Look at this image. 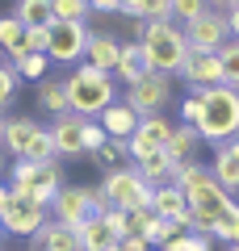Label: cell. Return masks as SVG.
Instances as JSON below:
<instances>
[{
    "instance_id": "cell-32",
    "label": "cell",
    "mask_w": 239,
    "mask_h": 251,
    "mask_svg": "<svg viewBox=\"0 0 239 251\" xmlns=\"http://www.w3.org/2000/svg\"><path fill=\"white\" fill-rule=\"evenodd\" d=\"M218 63H222V84L227 88H239V42H227L218 50Z\"/></svg>"
},
{
    "instance_id": "cell-31",
    "label": "cell",
    "mask_w": 239,
    "mask_h": 251,
    "mask_svg": "<svg viewBox=\"0 0 239 251\" xmlns=\"http://www.w3.org/2000/svg\"><path fill=\"white\" fill-rule=\"evenodd\" d=\"M21 159H30V163H55V159H59V151H55V143H51V130H42V134L26 147Z\"/></svg>"
},
{
    "instance_id": "cell-9",
    "label": "cell",
    "mask_w": 239,
    "mask_h": 251,
    "mask_svg": "<svg viewBox=\"0 0 239 251\" xmlns=\"http://www.w3.org/2000/svg\"><path fill=\"white\" fill-rule=\"evenodd\" d=\"M185 42L189 50H222V46L231 42V29H227V13L222 9H206L197 21H189L185 29Z\"/></svg>"
},
{
    "instance_id": "cell-27",
    "label": "cell",
    "mask_w": 239,
    "mask_h": 251,
    "mask_svg": "<svg viewBox=\"0 0 239 251\" xmlns=\"http://www.w3.org/2000/svg\"><path fill=\"white\" fill-rule=\"evenodd\" d=\"M46 63H51L46 54H30V50H26L21 59H13L9 67L17 72V80H34V84H42V80H46Z\"/></svg>"
},
{
    "instance_id": "cell-50",
    "label": "cell",
    "mask_w": 239,
    "mask_h": 251,
    "mask_svg": "<svg viewBox=\"0 0 239 251\" xmlns=\"http://www.w3.org/2000/svg\"><path fill=\"white\" fill-rule=\"evenodd\" d=\"M0 126H4V113H0Z\"/></svg>"
},
{
    "instance_id": "cell-16",
    "label": "cell",
    "mask_w": 239,
    "mask_h": 251,
    "mask_svg": "<svg viewBox=\"0 0 239 251\" xmlns=\"http://www.w3.org/2000/svg\"><path fill=\"white\" fill-rule=\"evenodd\" d=\"M118 54H122V42H118L114 34H101V29H92V34H89V50H84V63H89V67L114 75Z\"/></svg>"
},
{
    "instance_id": "cell-20",
    "label": "cell",
    "mask_w": 239,
    "mask_h": 251,
    "mask_svg": "<svg viewBox=\"0 0 239 251\" xmlns=\"http://www.w3.org/2000/svg\"><path fill=\"white\" fill-rule=\"evenodd\" d=\"M97 122H101V130H105L109 138H122V143H126V138L134 134V126H139V113H134V109H126L122 100H114V105H109Z\"/></svg>"
},
{
    "instance_id": "cell-30",
    "label": "cell",
    "mask_w": 239,
    "mask_h": 251,
    "mask_svg": "<svg viewBox=\"0 0 239 251\" xmlns=\"http://www.w3.org/2000/svg\"><path fill=\"white\" fill-rule=\"evenodd\" d=\"M159 251H214V239H206V234H197V230H185V234H177V239H168Z\"/></svg>"
},
{
    "instance_id": "cell-35",
    "label": "cell",
    "mask_w": 239,
    "mask_h": 251,
    "mask_svg": "<svg viewBox=\"0 0 239 251\" xmlns=\"http://www.w3.org/2000/svg\"><path fill=\"white\" fill-rule=\"evenodd\" d=\"M206 9H210L206 0H172V21H180V29H185L189 21H197Z\"/></svg>"
},
{
    "instance_id": "cell-2",
    "label": "cell",
    "mask_w": 239,
    "mask_h": 251,
    "mask_svg": "<svg viewBox=\"0 0 239 251\" xmlns=\"http://www.w3.org/2000/svg\"><path fill=\"white\" fill-rule=\"evenodd\" d=\"M193 97H202V122H197V138L202 143H231L239 134V88L227 84H202L193 88Z\"/></svg>"
},
{
    "instance_id": "cell-45",
    "label": "cell",
    "mask_w": 239,
    "mask_h": 251,
    "mask_svg": "<svg viewBox=\"0 0 239 251\" xmlns=\"http://www.w3.org/2000/svg\"><path fill=\"white\" fill-rule=\"evenodd\" d=\"M4 201H9V184L0 180V209H4Z\"/></svg>"
},
{
    "instance_id": "cell-52",
    "label": "cell",
    "mask_w": 239,
    "mask_h": 251,
    "mask_svg": "<svg viewBox=\"0 0 239 251\" xmlns=\"http://www.w3.org/2000/svg\"><path fill=\"white\" fill-rule=\"evenodd\" d=\"M0 54H4V50H0Z\"/></svg>"
},
{
    "instance_id": "cell-18",
    "label": "cell",
    "mask_w": 239,
    "mask_h": 251,
    "mask_svg": "<svg viewBox=\"0 0 239 251\" xmlns=\"http://www.w3.org/2000/svg\"><path fill=\"white\" fill-rule=\"evenodd\" d=\"M80 130H84V117L80 113H63V117L51 122V143L59 151V159L63 155H84L80 151Z\"/></svg>"
},
{
    "instance_id": "cell-15",
    "label": "cell",
    "mask_w": 239,
    "mask_h": 251,
    "mask_svg": "<svg viewBox=\"0 0 239 251\" xmlns=\"http://www.w3.org/2000/svg\"><path fill=\"white\" fill-rule=\"evenodd\" d=\"M151 214L172 218V222L189 226V197H185V188H177V184H155V193H151Z\"/></svg>"
},
{
    "instance_id": "cell-11",
    "label": "cell",
    "mask_w": 239,
    "mask_h": 251,
    "mask_svg": "<svg viewBox=\"0 0 239 251\" xmlns=\"http://www.w3.org/2000/svg\"><path fill=\"white\" fill-rule=\"evenodd\" d=\"M180 75H185L193 88H202V84H222L218 50H189L185 63H180Z\"/></svg>"
},
{
    "instance_id": "cell-41",
    "label": "cell",
    "mask_w": 239,
    "mask_h": 251,
    "mask_svg": "<svg viewBox=\"0 0 239 251\" xmlns=\"http://www.w3.org/2000/svg\"><path fill=\"white\" fill-rule=\"evenodd\" d=\"M114 251H151L147 239H139V234H122V239L114 243Z\"/></svg>"
},
{
    "instance_id": "cell-33",
    "label": "cell",
    "mask_w": 239,
    "mask_h": 251,
    "mask_svg": "<svg viewBox=\"0 0 239 251\" xmlns=\"http://www.w3.org/2000/svg\"><path fill=\"white\" fill-rule=\"evenodd\" d=\"M105 143H109V134L101 130V122H84V130H80V151H84V155H97Z\"/></svg>"
},
{
    "instance_id": "cell-29",
    "label": "cell",
    "mask_w": 239,
    "mask_h": 251,
    "mask_svg": "<svg viewBox=\"0 0 239 251\" xmlns=\"http://www.w3.org/2000/svg\"><path fill=\"white\" fill-rule=\"evenodd\" d=\"M89 0H51V17L55 21H80V25H84V21H89Z\"/></svg>"
},
{
    "instance_id": "cell-48",
    "label": "cell",
    "mask_w": 239,
    "mask_h": 251,
    "mask_svg": "<svg viewBox=\"0 0 239 251\" xmlns=\"http://www.w3.org/2000/svg\"><path fill=\"white\" fill-rule=\"evenodd\" d=\"M227 251H239V243H235V247H227Z\"/></svg>"
},
{
    "instance_id": "cell-14",
    "label": "cell",
    "mask_w": 239,
    "mask_h": 251,
    "mask_svg": "<svg viewBox=\"0 0 239 251\" xmlns=\"http://www.w3.org/2000/svg\"><path fill=\"white\" fill-rule=\"evenodd\" d=\"M210 172H214V180L227 188L231 197L239 193V134L231 138V143L214 147V163H210Z\"/></svg>"
},
{
    "instance_id": "cell-28",
    "label": "cell",
    "mask_w": 239,
    "mask_h": 251,
    "mask_svg": "<svg viewBox=\"0 0 239 251\" xmlns=\"http://www.w3.org/2000/svg\"><path fill=\"white\" fill-rule=\"evenodd\" d=\"M92 159H97L105 172H114V168H126V163H130V151H126V143H122V138H109V143L101 147V151L92 155Z\"/></svg>"
},
{
    "instance_id": "cell-6",
    "label": "cell",
    "mask_w": 239,
    "mask_h": 251,
    "mask_svg": "<svg viewBox=\"0 0 239 251\" xmlns=\"http://www.w3.org/2000/svg\"><path fill=\"white\" fill-rule=\"evenodd\" d=\"M118 100H122L126 109H134L139 117H155V113H164V105L172 100V75L147 72L143 80H134Z\"/></svg>"
},
{
    "instance_id": "cell-5",
    "label": "cell",
    "mask_w": 239,
    "mask_h": 251,
    "mask_svg": "<svg viewBox=\"0 0 239 251\" xmlns=\"http://www.w3.org/2000/svg\"><path fill=\"white\" fill-rule=\"evenodd\" d=\"M46 218H51V209H46V205H38L34 197L13 193V188H9V201H4V209H0V230H4V234H17V239H34V234L46 226Z\"/></svg>"
},
{
    "instance_id": "cell-34",
    "label": "cell",
    "mask_w": 239,
    "mask_h": 251,
    "mask_svg": "<svg viewBox=\"0 0 239 251\" xmlns=\"http://www.w3.org/2000/svg\"><path fill=\"white\" fill-rule=\"evenodd\" d=\"M17 88H21V80H17V72H13L9 63H0V113L17 100Z\"/></svg>"
},
{
    "instance_id": "cell-46",
    "label": "cell",
    "mask_w": 239,
    "mask_h": 251,
    "mask_svg": "<svg viewBox=\"0 0 239 251\" xmlns=\"http://www.w3.org/2000/svg\"><path fill=\"white\" fill-rule=\"evenodd\" d=\"M206 4H218V9H222V13H227V9H231V4H235V0H206Z\"/></svg>"
},
{
    "instance_id": "cell-51",
    "label": "cell",
    "mask_w": 239,
    "mask_h": 251,
    "mask_svg": "<svg viewBox=\"0 0 239 251\" xmlns=\"http://www.w3.org/2000/svg\"><path fill=\"white\" fill-rule=\"evenodd\" d=\"M109 251H114V247H109Z\"/></svg>"
},
{
    "instance_id": "cell-25",
    "label": "cell",
    "mask_w": 239,
    "mask_h": 251,
    "mask_svg": "<svg viewBox=\"0 0 239 251\" xmlns=\"http://www.w3.org/2000/svg\"><path fill=\"white\" fill-rule=\"evenodd\" d=\"M13 17L21 21L26 29H51V0H17V9H13Z\"/></svg>"
},
{
    "instance_id": "cell-10",
    "label": "cell",
    "mask_w": 239,
    "mask_h": 251,
    "mask_svg": "<svg viewBox=\"0 0 239 251\" xmlns=\"http://www.w3.org/2000/svg\"><path fill=\"white\" fill-rule=\"evenodd\" d=\"M168 138H172V122H168L164 113H155V117H139L134 134L126 138L130 163H139L143 155H151V151H164V147H168Z\"/></svg>"
},
{
    "instance_id": "cell-3",
    "label": "cell",
    "mask_w": 239,
    "mask_h": 251,
    "mask_svg": "<svg viewBox=\"0 0 239 251\" xmlns=\"http://www.w3.org/2000/svg\"><path fill=\"white\" fill-rule=\"evenodd\" d=\"M134 42H143L151 72H159V75H177L189 54V42L172 17L168 21H134Z\"/></svg>"
},
{
    "instance_id": "cell-23",
    "label": "cell",
    "mask_w": 239,
    "mask_h": 251,
    "mask_svg": "<svg viewBox=\"0 0 239 251\" xmlns=\"http://www.w3.org/2000/svg\"><path fill=\"white\" fill-rule=\"evenodd\" d=\"M0 50L9 54V63L26 54V25H21L13 13H4V17H0Z\"/></svg>"
},
{
    "instance_id": "cell-26",
    "label": "cell",
    "mask_w": 239,
    "mask_h": 251,
    "mask_svg": "<svg viewBox=\"0 0 239 251\" xmlns=\"http://www.w3.org/2000/svg\"><path fill=\"white\" fill-rule=\"evenodd\" d=\"M134 168H139V176L147 180V184H168V180H172V159H168L164 151L143 155V159L134 163Z\"/></svg>"
},
{
    "instance_id": "cell-36",
    "label": "cell",
    "mask_w": 239,
    "mask_h": 251,
    "mask_svg": "<svg viewBox=\"0 0 239 251\" xmlns=\"http://www.w3.org/2000/svg\"><path fill=\"white\" fill-rule=\"evenodd\" d=\"M235 226H239V205H235V209H227V214L214 222L210 239H214V243H227V247H231V239H235Z\"/></svg>"
},
{
    "instance_id": "cell-47",
    "label": "cell",
    "mask_w": 239,
    "mask_h": 251,
    "mask_svg": "<svg viewBox=\"0 0 239 251\" xmlns=\"http://www.w3.org/2000/svg\"><path fill=\"white\" fill-rule=\"evenodd\" d=\"M235 243H239V226H235V239H231V247H235Z\"/></svg>"
},
{
    "instance_id": "cell-40",
    "label": "cell",
    "mask_w": 239,
    "mask_h": 251,
    "mask_svg": "<svg viewBox=\"0 0 239 251\" xmlns=\"http://www.w3.org/2000/svg\"><path fill=\"white\" fill-rule=\"evenodd\" d=\"M26 50L30 54H46V29H26Z\"/></svg>"
},
{
    "instance_id": "cell-21",
    "label": "cell",
    "mask_w": 239,
    "mask_h": 251,
    "mask_svg": "<svg viewBox=\"0 0 239 251\" xmlns=\"http://www.w3.org/2000/svg\"><path fill=\"white\" fill-rule=\"evenodd\" d=\"M114 243H118V234L105 218H89L80 226V251H109Z\"/></svg>"
},
{
    "instance_id": "cell-42",
    "label": "cell",
    "mask_w": 239,
    "mask_h": 251,
    "mask_svg": "<svg viewBox=\"0 0 239 251\" xmlns=\"http://www.w3.org/2000/svg\"><path fill=\"white\" fill-rule=\"evenodd\" d=\"M227 29H231V42H239V0L227 9Z\"/></svg>"
},
{
    "instance_id": "cell-8",
    "label": "cell",
    "mask_w": 239,
    "mask_h": 251,
    "mask_svg": "<svg viewBox=\"0 0 239 251\" xmlns=\"http://www.w3.org/2000/svg\"><path fill=\"white\" fill-rule=\"evenodd\" d=\"M51 218L80 234V226L89 222V218H97L92 214V188L89 184H63L55 193V201H51Z\"/></svg>"
},
{
    "instance_id": "cell-22",
    "label": "cell",
    "mask_w": 239,
    "mask_h": 251,
    "mask_svg": "<svg viewBox=\"0 0 239 251\" xmlns=\"http://www.w3.org/2000/svg\"><path fill=\"white\" fill-rule=\"evenodd\" d=\"M38 109H46V117H63V113H71L67 109V92H63V80H51L46 75L42 84H38Z\"/></svg>"
},
{
    "instance_id": "cell-7",
    "label": "cell",
    "mask_w": 239,
    "mask_h": 251,
    "mask_svg": "<svg viewBox=\"0 0 239 251\" xmlns=\"http://www.w3.org/2000/svg\"><path fill=\"white\" fill-rule=\"evenodd\" d=\"M89 25H80V21H51L46 29V59L51 63H84V50H89Z\"/></svg>"
},
{
    "instance_id": "cell-38",
    "label": "cell",
    "mask_w": 239,
    "mask_h": 251,
    "mask_svg": "<svg viewBox=\"0 0 239 251\" xmlns=\"http://www.w3.org/2000/svg\"><path fill=\"white\" fill-rule=\"evenodd\" d=\"M172 0H143V21H168Z\"/></svg>"
},
{
    "instance_id": "cell-13",
    "label": "cell",
    "mask_w": 239,
    "mask_h": 251,
    "mask_svg": "<svg viewBox=\"0 0 239 251\" xmlns=\"http://www.w3.org/2000/svg\"><path fill=\"white\" fill-rule=\"evenodd\" d=\"M38 134H42V126H38L34 117H9V122L0 126V147H4L13 159H21V155H26V147L34 143Z\"/></svg>"
},
{
    "instance_id": "cell-37",
    "label": "cell",
    "mask_w": 239,
    "mask_h": 251,
    "mask_svg": "<svg viewBox=\"0 0 239 251\" xmlns=\"http://www.w3.org/2000/svg\"><path fill=\"white\" fill-rule=\"evenodd\" d=\"M202 97H193V92H189V97L185 100H180V126H193V130H197V122H202Z\"/></svg>"
},
{
    "instance_id": "cell-49",
    "label": "cell",
    "mask_w": 239,
    "mask_h": 251,
    "mask_svg": "<svg viewBox=\"0 0 239 251\" xmlns=\"http://www.w3.org/2000/svg\"><path fill=\"white\" fill-rule=\"evenodd\" d=\"M0 243H4V230H0Z\"/></svg>"
},
{
    "instance_id": "cell-19",
    "label": "cell",
    "mask_w": 239,
    "mask_h": 251,
    "mask_svg": "<svg viewBox=\"0 0 239 251\" xmlns=\"http://www.w3.org/2000/svg\"><path fill=\"white\" fill-rule=\"evenodd\" d=\"M147 72H151V63H147V54H143V42H122V54H118V67H114V80L130 88V84L143 80Z\"/></svg>"
},
{
    "instance_id": "cell-44",
    "label": "cell",
    "mask_w": 239,
    "mask_h": 251,
    "mask_svg": "<svg viewBox=\"0 0 239 251\" xmlns=\"http://www.w3.org/2000/svg\"><path fill=\"white\" fill-rule=\"evenodd\" d=\"M4 172H9V151L0 147V176H4Z\"/></svg>"
},
{
    "instance_id": "cell-17",
    "label": "cell",
    "mask_w": 239,
    "mask_h": 251,
    "mask_svg": "<svg viewBox=\"0 0 239 251\" xmlns=\"http://www.w3.org/2000/svg\"><path fill=\"white\" fill-rule=\"evenodd\" d=\"M30 243H34L30 251H80V234L71 230V226L55 222V218H46V226H42Z\"/></svg>"
},
{
    "instance_id": "cell-1",
    "label": "cell",
    "mask_w": 239,
    "mask_h": 251,
    "mask_svg": "<svg viewBox=\"0 0 239 251\" xmlns=\"http://www.w3.org/2000/svg\"><path fill=\"white\" fill-rule=\"evenodd\" d=\"M63 92H67L71 113H80L84 122H97V117L118 100V80L105 75V72H97V67H89V63H80L76 72L63 75Z\"/></svg>"
},
{
    "instance_id": "cell-39",
    "label": "cell",
    "mask_w": 239,
    "mask_h": 251,
    "mask_svg": "<svg viewBox=\"0 0 239 251\" xmlns=\"http://www.w3.org/2000/svg\"><path fill=\"white\" fill-rule=\"evenodd\" d=\"M147 222H151V209H126V234H139L143 239Z\"/></svg>"
},
{
    "instance_id": "cell-4",
    "label": "cell",
    "mask_w": 239,
    "mask_h": 251,
    "mask_svg": "<svg viewBox=\"0 0 239 251\" xmlns=\"http://www.w3.org/2000/svg\"><path fill=\"white\" fill-rule=\"evenodd\" d=\"M97 188L109 197V205H114V209H151V193H155V184H147V180L139 176L134 163L105 172Z\"/></svg>"
},
{
    "instance_id": "cell-24",
    "label": "cell",
    "mask_w": 239,
    "mask_h": 251,
    "mask_svg": "<svg viewBox=\"0 0 239 251\" xmlns=\"http://www.w3.org/2000/svg\"><path fill=\"white\" fill-rule=\"evenodd\" d=\"M197 130L193 126H172V138H168V147H164V155H168L172 163H185V159H193V151H197Z\"/></svg>"
},
{
    "instance_id": "cell-43",
    "label": "cell",
    "mask_w": 239,
    "mask_h": 251,
    "mask_svg": "<svg viewBox=\"0 0 239 251\" xmlns=\"http://www.w3.org/2000/svg\"><path fill=\"white\" fill-rule=\"evenodd\" d=\"M89 9L92 13H118V9H122V0H89Z\"/></svg>"
},
{
    "instance_id": "cell-12",
    "label": "cell",
    "mask_w": 239,
    "mask_h": 251,
    "mask_svg": "<svg viewBox=\"0 0 239 251\" xmlns=\"http://www.w3.org/2000/svg\"><path fill=\"white\" fill-rule=\"evenodd\" d=\"M63 184H67V180H63V168H59V159H55V163H38L34 180H30L26 188H13V193H26V197H34L38 205H46V209H51L55 193H59Z\"/></svg>"
}]
</instances>
